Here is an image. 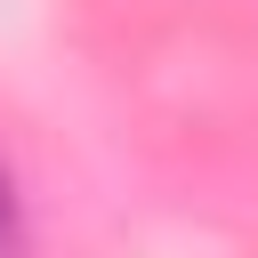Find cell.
<instances>
[{"mask_svg":"<svg viewBox=\"0 0 258 258\" xmlns=\"http://www.w3.org/2000/svg\"><path fill=\"white\" fill-rule=\"evenodd\" d=\"M0 258H16V194H8V169H0Z\"/></svg>","mask_w":258,"mask_h":258,"instance_id":"1","label":"cell"}]
</instances>
